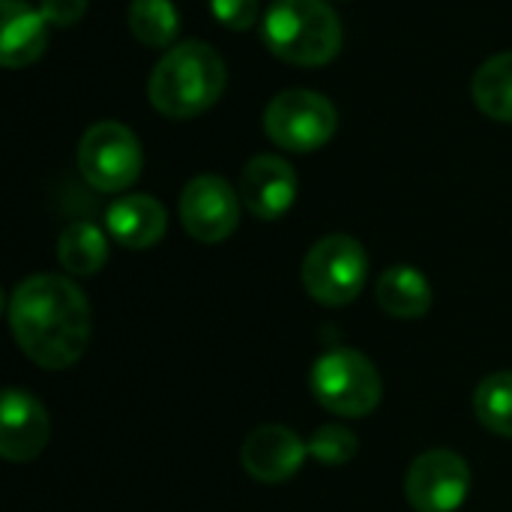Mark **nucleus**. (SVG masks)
Instances as JSON below:
<instances>
[{
  "instance_id": "nucleus-1",
  "label": "nucleus",
  "mask_w": 512,
  "mask_h": 512,
  "mask_svg": "<svg viewBox=\"0 0 512 512\" xmlns=\"http://www.w3.org/2000/svg\"><path fill=\"white\" fill-rule=\"evenodd\" d=\"M9 327L21 354L48 372L75 366L93 333V312L69 276L36 273L9 297Z\"/></svg>"
},
{
  "instance_id": "nucleus-2",
  "label": "nucleus",
  "mask_w": 512,
  "mask_h": 512,
  "mask_svg": "<svg viewBox=\"0 0 512 512\" xmlns=\"http://www.w3.org/2000/svg\"><path fill=\"white\" fill-rule=\"evenodd\" d=\"M225 60L207 42H180L156 63L147 93L159 114L171 120H192L213 108L225 90Z\"/></svg>"
},
{
  "instance_id": "nucleus-3",
  "label": "nucleus",
  "mask_w": 512,
  "mask_h": 512,
  "mask_svg": "<svg viewBox=\"0 0 512 512\" xmlns=\"http://www.w3.org/2000/svg\"><path fill=\"white\" fill-rule=\"evenodd\" d=\"M261 36L291 66H324L342 48V24L327 0H273Z\"/></svg>"
},
{
  "instance_id": "nucleus-4",
  "label": "nucleus",
  "mask_w": 512,
  "mask_h": 512,
  "mask_svg": "<svg viewBox=\"0 0 512 512\" xmlns=\"http://www.w3.org/2000/svg\"><path fill=\"white\" fill-rule=\"evenodd\" d=\"M309 390L324 411L360 420L381 405L384 381L366 354L354 348H333L312 363Z\"/></svg>"
},
{
  "instance_id": "nucleus-5",
  "label": "nucleus",
  "mask_w": 512,
  "mask_h": 512,
  "mask_svg": "<svg viewBox=\"0 0 512 512\" xmlns=\"http://www.w3.org/2000/svg\"><path fill=\"white\" fill-rule=\"evenodd\" d=\"M300 276L315 303L339 309L360 297L369 276V258L360 240L348 234H327L306 252Z\"/></svg>"
},
{
  "instance_id": "nucleus-6",
  "label": "nucleus",
  "mask_w": 512,
  "mask_h": 512,
  "mask_svg": "<svg viewBox=\"0 0 512 512\" xmlns=\"http://www.w3.org/2000/svg\"><path fill=\"white\" fill-rule=\"evenodd\" d=\"M339 126L336 105L315 90H282L264 111L267 138L291 153L321 150Z\"/></svg>"
},
{
  "instance_id": "nucleus-7",
  "label": "nucleus",
  "mask_w": 512,
  "mask_h": 512,
  "mask_svg": "<svg viewBox=\"0 0 512 512\" xmlns=\"http://www.w3.org/2000/svg\"><path fill=\"white\" fill-rule=\"evenodd\" d=\"M144 168V153L135 132L123 123L102 120L81 135L78 171L99 192L129 189Z\"/></svg>"
},
{
  "instance_id": "nucleus-8",
  "label": "nucleus",
  "mask_w": 512,
  "mask_h": 512,
  "mask_svg": "<svg viewBox=\"0 0 512 512\" xmlns=\"http://www.w3.org/2000/svg\"><path fill=\"white\" fill-rule=\"evenodd\" d=\"M471 492V468L456 450H429L405 474V498L417 512H456Z\"/></svg>"
},
{
  "instance_id": "nucleus-9",
  "label": "nucleus",
  "mask_w": 512,
  "mask_h": 512,
  "mask_svg": "<svg viewBox=\"0 0 512 512\" xmlns=\"http://www.w3.org/2000/svg\"><path fill=\"white\" fill-rule=\"evenodd\" d=\"M240 192L216 177H192L180 195V222L186 234L198 243H222L240 225Z\"/></svg>"
},
{
  "instance_id": "nucleus-10",
  "label": "nucleus",
  "mask_w": 512,
  "mask_h": 512,
  "mask_svg": "<svg viewBox=\"0 0 512 512\" xmlns=\"http://www.w3.org/2000/svg\"><path fill=\"white\" fill-rule=\"evenodd\" d=\"M51 438V417L45 405L18 387H9L0 402V456L6 462H33Z\"/></svg>"
},
{
  "instance_id": "nucleus-11",
  "label": "nucleus",
  "mask_w": 512,
  "mask_h": 512,
  "mask_svg": "<svg viewBox=\"0 0 512 512\" xmlns=\"http://www.w3.org/2000/svg\"><path fill=\"white\" fill-rule=\"evenodd\" d=\"M309 456V444L288 426L267 423L258 426L240 447L243 471L258 483H285L291 480Z\"/></svg>"
},
{
  "instance_id": "nucleus-12",
  "label": "nucleus",
  "mask_w": 512,
  "mask_h": 512,
  "mask_svg": "<svg viewBox=\"0 0 512 512\" xmlns=\"http://www.w3.org/2000/svg\"><path fill=\"white\" fill-rule=\"evenodd\" d=\"M240 201L258 219H279L297 201V171L282 156H255L240 174Z\"/></svg>"
},
{
  "instance_id": "nucleus-13",
  "label": "nucleus",
  "mask_w": 512,
  "mask_h": 512,
  "mask_svg": "<svg viewBox=\"0 0 512 512\" xmlns=\"http://www.w3.org/2000/svg\"><path fill=\"white\" fill-rule=\"evenodd\" d=\"M108 234L126 249H153L168 231V213L153 195H123L105 213Z\"/></svg>"
},
{
  "instance_id": "nucleus-14",
  "label": "nucleus",
  "mask_w": 512,
  "mask_h": 512,
  "mask_svg": "<svg viewBox=\"0 0 512 512\" xmlns=\"http://www.w3.org/2000/svg\"><path fill=\"white\" fill-rule=\"evenodd\" d=\"M48 48V21L39 9L24 0H3L0 21V63L6 69H21L36 63Z\"/></svg>"
},
{
  "instance_id": "nucleus-15",
  "label": "nucleus",
  "mask_w": 512,
  "mask_h": 512,
  "mask_svg": "<svg viewBox=\"0 0 512 512\" xmlns=\"http://www.w3.org/2000/svg\"><path fill=\"white\" fill-rule=\"evenodd\" d=\"M375 300L378 306L399 321H417L432 309V285L429 279L408 264H396L390 270L381 273L378 285H375Z\"/></svg>"
},
{
  "instance_id": "nucleus-16",
  "label": "nucleus",
  "mask_w": 512,
  "mask_h": 512,
  "mask_svg": "<svg viewBox=\"0 0 512 512\" xmlns=\"http://www.w3.org/2000/svg\"><path fill=\"white\" fill-rule=\"evenodd\" d=\"M57 261L69 276H96L108 261V240L93 222H72L57 240Z\"/></svg>"
},
{
  "instance_id": "nucleus-17",
  "label": "nucleus",
  "mask_w": 512,
  "mask_h": 512,
  "mask_svg": "<svg viewBox=\"0 0 512 512\" xmlns=\"http://www.w3.org/2000/svg\"><path fill=\"white\" fill-rule=\"evenodd\" d=\"M471 93L486 117L498 123H512V51L489 57L474 72Z\"/></svg>"
},
{
  "instance_id": "nucleus-18",
  "label": "nucleus",
  "mask_w": 512,
  "mask_h": 512,
  "mask_svg": "<svg viewBox=\"0 0 512 512\" xmlns=\"http://www.w3.org/2000/svg\"><path fill=\"white\" fill-rule=\"evenodd\" d=\"M129 30L147 48H168L180 30L177 6L171 0H132Z\"/></svg>"
},
{
  "instance_id": "nucleus-19",
  "label": "nucleus",
  "mask_w": 512,
  "mask_h": 512,
  "mask_svg": "<svg viewBox=\"0 0 512 512\" xmlns=\"http://www.w3.org/2000/svg\"><path fill=\"white\" fill-rule=\"evenodd\" d=\"M474 414L489 432L512 438V372H495L480 381L474 390Z\"/></svg>"
},
{
  "instance_id": "nucleus-20",
  "label": "nucleus",
  "mask_w": 512,
  "mask_h": 512,
  "mask_svg": "<svg viewBox=\"0 0 512 512\" xmlns=\"http://www.w3.org/2000/svg\"><path fill=\"white\" fill-rule=\"evenodd\" d=\"M306 444H309V456L318 459L324 468H342V465L354 462V456L360 453L357 435L339 423H327V426L315 429V435Z\"/></svg>"
},
{
  "instance_id": "nucleus-21",
  "label": "nucleus",
  "mask_w": 512,
  "mask_h": 512,
  "mask_svg": "<svg viewBox=\"0 0 512 512\" xmlns=\"http://www.w3.org/2000/svg\"><path fill=\"white\" fill-rule=\"evenodd\" d=\"M216 21L228 30H249L258 21L261 3L258 0H210Z\"/></svg>"
},
{
  "instance_id": "nucleus-22",
  "label": "nucleus",
  "mask_w": 512,
  "mask_h": 512,
  "mask_svg": "<svg viewBox=\"0 0 512 512\" xmlns=\"http://www.w3.org/2000/svg\"><path fill=\"white\" fill-rule=\"evenodd\" d=\"M39 12L51 27H72L84 18L87 0H39Z\"/></svg>"
}]
</instances>
